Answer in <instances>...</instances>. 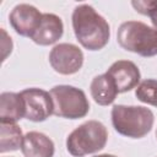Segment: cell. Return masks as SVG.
Listing matches in <instances>:
<instances>
[{
	"label": "cell",
	"mask_w": 157,
	"mask_h": 157,
	"mask_svg": "<svg viewBox=\"0 0 157 157\" xmlns=\"http://www.w3.org/2000/svg\"><path fill=\"white\" fill-rule=\"evenodd\" d=\"M52 67L61 75L76 74L83 64L82 50L71 43H59L49 53Z\"/></svg>",
	"instance_id": "cell-6"
},
{
	"label": "cell",
	"mask_w": 157,
	"mask_h": 157,
	"mask_svg": "<svg viewBox=\"0 0 157 157\" xmlns=\"http://www.w3.org/2000/svg\"><path fill=\"white\" fill-rule=\"evenodd\" d=\"M118 44L145 58L157 55V28L140 21L123 22L117 32Z\"/></svg>",
	"instance_id": "cell-3"
},
{
	"label": "cell",
	"mask_w": 157,
	"mask_h": 157,
	"mask_svg": "<svg viewBox=\"0 0 157 157\" xmlns=\"http://www.w3.org/2000/svg\"><path fill=\"white\" fill-rule=\"evenodd\" d=\"M110 117L115 131L130 139L146 136L151 131L155 121L152 110L142 105L115 104L112 108Z\"/></svg>",
	"instance_id": "cell-2"
},
{
	"label": "cell",
	"mask_w": 157,
	"mask_h": 157,
	"mask_svg": "<svg viewBox=\"0 0 157 157\" xmlns=\"http://www.w3.org/2000/svg\"><path fill=\"white\" fill-rule=\"evenodd\" d=\"M107 74L113 78L119 93L129 92L137 87L141 78L137 65L130 60H118L113 63L107 70Z\"/></svg>",
	"instance_id": "cell-9"
},
{
	"label": "cell",
	"mask_w": 157,
	"mask_h": 157,
	"mask_svg": "<svg viewBox=\"0 0 157 157\" xmlns=\"http://www.w3.org/2000/svg\"><path fill=\"white\" fill-rule=\"evenodd\" d=\"M156 137H157V130H156Z\"/></svg>",
	"instance_id": "cell-18"
},
{
	"label": "cell",
	"mask_w": 157,
	"mask_h": 157,
	"mask_svg": "<svg viewBox=\"0 0 157 157\" xmlns=\"http://www.w3.org/2000/svg\"><path fill=\"white\" fill-rule=\"evenodd\" d=\"M135 96L140 102L157 108V80L146 78L140 82L135 90Z\"/></svg>",
	"instance_id": "cell-15"
},
{
	"label": "cell",
	"mask_w": 157,
	"mask_h": 157,
	"mask_svg": "<svg viewBox=\"0 0 157 157\" xmlns=\"http://www.w3.org/2000/svg\"><path fill=\"white\" fill-rule=\"evenodd\" d=\"M108 131L103 123L88 120L77 126L66 139V148L74 157H83L104 148Z\"/></svg>",
	"instance_id": "cell-4"
},
{
	"label": "cell",
	"mask_w": 157,
	"mask_h": 157,
	"mask_svg": "<svg viewBox=\"0 0 157 157\" xmlns=\"http://www.w3.org/2000/svg\"><path fill=\"white\" fill-rule=\"evenodd\" d=\"M25 102V118L39 123L47 120L53 114V101L50 93L37 87L26 88L20 92Z\"/></svg>",
	"instance_id": "cell-7"
},
{
	"label": "cell",
	"mask_w": 157,
	"mask_h": 157,
	"mask_svg": "<svg viewBox=\"0 0 157 157\" xmlns=\"http://www.w3.org/2000/svg\"><path fill=\"white\" fill-rule=\"evenodd\" d=\"M72 28L78 43L87 50L103 49L110 38V27L107 20L101 16L91 5L82 4L74 9Z\"/></svg>",
	"instance_id": "cell-1"
},
{
	"label": "cell",
	"mask_w": 157,
	"mask_h": 157,
	"mask_svg": "<svg viewBox=\"0 0 157 157\" xmlns=\"http://www.w3.org/2000/svg\"><path fill=\"white\" fill-rule=\"evenodd\" d=\"M21 151L25 157H53L55 146L45 134L29 131L23 136Z\"/></svg>",
	"instance_id": "cell-11"
},
{
	"label": "cell",
	"mask_w": 157,
	"mask_h": 157,
	"mask_svg": "<svg viewBox=\"0 0 157 157\" xmlns=\"http://www.w3.org/2000/svg\"><path fill=\"white\" fill-rule=\"evenodd\" d=\"M22 130L16 123L0 121V152L17 151L22 146Z\"/></svg>",
	"instance_id": "cell-14"
},
{
	"label": "cell",
	"mask_w": 157,
	"mask_h": 157,
	"mask_svg": "<svg viewBox=\"0 0 157 157\" xmlns=\"http://www.w3.org/2000/svg\"><path fill=\"white\" fill-rule=\"evenodd\" d=\"M90 92L93 101L99 105L112 104L119 93L113 78L107 72L98 75L92 80L90 85Z\"/></svg>",
	"instance_id": "cell-13"
},
{
	"label": "cell",
	"mask_w": 157,
	"mask_h": 157,
	"mask_svg": "<svg viewBox=\"0 0 157 157\" xmlns=\"http://www.w3.org/2000/svg\"><path fill=\"white\" fill-rule=\"evenodd\" d=\"M132 7L141 15L148 16L151 18L152 25L157 28V1L147 0V1H132Z\"/></svg>",
	"instance_id": "cell-16"
},
{
	"label": "cell",
	"mask_w": 157,
	"mask_h": 157,
	"mask_svg": "<svg viewBox=\"0 0 157 157\" xmlns=\"http://www.w3.org/2000/svg\"><path fill=\"white\" fill-rule=\"evenodd\" d=\"M42 16L43 13L33 5L18 4L11 10L9 21L17 34L31 38L39 27Z\"/></svg>",
	"instance_id": "cell-8"
},
{
	"label": "cell",
	"mask_w": 157,
	"mask_h": 157,
	"mask_svg": "<svg viewBox=\"0 0 157 157\" xmlns=\"http://www.w3.org/2000/svg\"><path fill=\"white\" fill-rule=\"evenodd\" d=\"M64 33V25L55 13H43L42 21L31 39L38 45H50L56 43Z\"/></svg>",
	"instance_id": "cell-10"
},
{
	"label": "cell",
	"mask_w": 157,
	"mask_h": 157,
	"mask_svg": "<svg viewBox=\"0 0 157 157\" xmlns=\"http://www.w3.org/2000/svg\"><path fill=\"white\" fill-rule=\"evenodd\" d=\"M93 157H118V156L109 155V153H103V155H97V156H93Z\"/></svg>",
	"instance_id": "cell-17"
},
{
	"label": "cell",
	"mask_w": 157,
	"mask_h": 157,
	"mask_svg": "<svg viewBox=\"0 0 157 157\" xmlns=\"http://www.w3.org/2000/svg\"><path fill=\"white\" fill-rule=\"evenodd\" d=\"M26 108L20 93L2 92L0 94V121L17 123L25 118Z\"/></svg>",
	"instance_id": "cell-12"
},
{
	"label": "cell",
	"mask_w": 157,
	"mask_h": 157,
	"mask_svg": "<svg viewBox=\"0 0 157 157\" xmlns=\"http://www.w3.org/2000/svg\"><path fill=\"white\" fill-rule=\"evenodd\" d=\"M53 114L65 119L85 118L90 112V102L86 93L70 85H58L50 91Z\"/></svg>",
	"instance_id": "cell-5"
}]
</instances>
